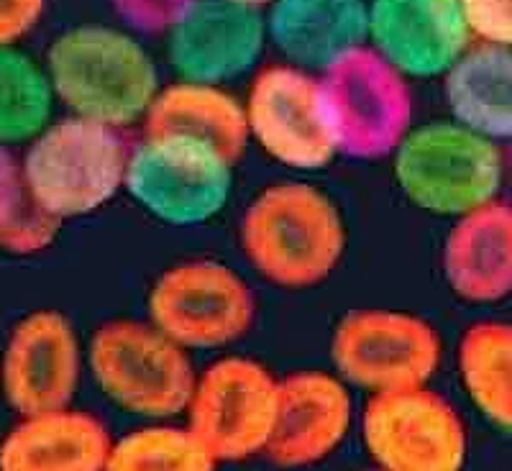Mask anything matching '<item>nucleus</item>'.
Instances as JSON below:
<instances>
[{
    "label": "nucleus",
    "instance_id": "f257e3e1",
    "mask_svg": "<svg viewBox=\"0 0 512 471\" xmlns=\"http://www.w3.org/2000/svg\"><path fill=\"white\" fill-rule=\"evenodd\" d=\"M241 249L264 280L287 290L326 282L346 251L341 210L308 182L259 192L241 218Z\"/></svg>",
    "mask_w": 512,
    "mask_h": 471
},
{
    "label": "nucleus",
    "instance_id": "f03ea898",
    "mask_svg": "<svg viewBox=\"0 0 512 471\" xmlns=\"http://www.w3.org/2000/svg\"><path fill=\"white\" fill-rule=\"evenodd\" d=\"M47 77L54 98L72 116L111 128L146 116L159 93L152 57L134 36L103 24L67 29L47 52Z\"/></svg>",
    "mask_w": 512,
    "mask_h": 471
},
{
    "label": "nucleus",
    "instance_id": "7ed1b4c3",
    "mask_svg": "<svg viewBox=\"0 0 512 471\" xmlns=\"http://www.w3.org/2000/svg\"><path fill=\"white\" fill-rule=\"evenodd\" d=\"M397 187L431 216L459 218L497 200L505 159L495 141L456 121L410 128L392 154Z\"/></svg>",
    "mask_w": 512,
    "mask_h": 471
},
{
    "label": "nucleus",
    "instance_id": "20e7f679",
    "mask_svg": "<svg viewBox=\"0 0 512 471\" xmlns=\"http://www.w3.org/2000/svg\"><path fill=\"white\" fill-rule=\"evenodd\" d=\"M21 164L36 203L64 223L116 198L126 185L128 149L118 128L72 116L34 136Z\"/></svg>",
    "mask_w": 512,
    "mask_h": 471
},
{
    "label": "nucleus",
    "instance_id": "39448f33",
    "mask_svg": "<svg viewBox=\"0 0 512 471\" xmlns=\"http://www.w3.org/2000/svg\"><path fill=\"white\" fill-rule=\"evenodd\" d=\"M320 98L336 154L364 162L392 157L410 131L408 77L367 44L323 70Z\"/></svg>",
    "mask_w": 512,
    "mask_h": 471
},
{
    "label": "nucleus",
    "instance_id": "423d86ee",
    "mask_svg": "<svg viewBox=\"0 0 512 471\" xmlns=\"http://www.w3.org/2000/svg\"><path fill=\"white\" fill-rule=\"evenodd\" d=\"M90 369L116 405L149 418L187 410L195 369L185 349L154 323L118 318L100 326L90 341Z\"/></svg>",
    "mask_w": 512,
    "mask_h": 471
},
{
    "label": "nucleus",
    "instance_id": "0eeeda50",
    "mask_svg": "<svg viewBox=\"0 0 512 471\" xmlns=\"http://www.w3.org/2000/svg\"><path fill=\"white\" fill-rule=\"evenodd\" d=\"M233 164L218 149L185 136H144L128 152L126 190L157 221L200 226L226 208Z\"/></svg>",
    "mask_w": 512,
    "mask_h": 471
},
{
    "label": "nucleus",
    "instance_id": "6e6552de",
    "mask_svg": "<svg viewBox=\"0 0 512 471\" xmlns=\"http://www.w3.org/2000/svg\"><path fill=\"white\" fill-rule=\"evenodd\" d=\"M333 364L364 390L425 387L441 361V338L420 315L402 310H351L331 341Z\"/></svg>",
    "mask_w": 512,
    "mask_h": 471
},
{
    "label": "nucleus",
    "instance_id": "1a4fd4ad",
    "mask_svg": "<svg viewBox=\"0 0 512 471\" xmlns=\"http://www.w3.org/2000/svg\"><path fill=\"white\" fill-rule=\"evenodd\" d=\"M256 318L251 287L221 262H185L154 282L149 323L182 349H218L239 341Z\"/></svg>",
    "mask_w": 512,
    "mask_h": 471
},
{
    "label": "nucleus",
    "instance_id": "9d476101",
    "mask_svg": "<svg viewBox=\"0 0 512 471\" xmlns=\"http://www.w3.org/2000/svg\"><path fill=\"white\" fill-rule=\"evenodd\" d=\"M277 410V379L246 356L210 364L195 382L190 428L216 461H244L267 446Z\"/></svg>",
    "mask_w": 512,
    "mask_h": 471
},
{
    "label": "nucleus",
    "instance_id": "9b49d317",
    "mask_svg": "<svg viewBox=\"0 0 512 471\" xmlns=\"http://www.w3.org/2000/svg\"><path fill=\"white\" fill-rule=\"evenodd\" d=\"M364 441L382 471H461L466 461L464 423L425 387L377 392L364 410Z\"/></svg>",
    "mask_w": 512,
    "mask_h": 471
},
{
    "label": "nucleus",
    "instance_id": "f8f14e48",
    "mask_svg": "<svg viewBox=\"0 0 512 471\" xmlns=\"http://www.w3.org/2000/svg\"><path fill=\"white\" fill-rule=\"evenodd\" d=\"M249 139L290 169H323L333 157L320 80L295 64H272L254 77L244 105Z\"/></svg>",
    "mask_w": 512,
    "mask_h": 471
},
{
    "label": "nucleus",
    "instance_id": "ddd939ff",
    "mask_svg": "<svg viewBox=\"0 0 512 471\" xmlns=\"http://www.w3.org/2000/svg\"><path fill=\"white\" fill-rule=\"evenodd\" d=\"M3 395L21 418L70 405L80 382V341L57 310H34L18 320L3 351Z\"/></svg>",
    "mask_w": 512,
    "mask_h": 471
},
{
    "label": "nucleus",
    "instance_id": "4468645a",
    "mask_svg": "<svg viewBox=\"0 0 512 471\" xmlns=\"http://www.w3.org/2000/svg\"><path fill=\"white\" fill-rule=\"evenodd\" d=\"M367 39L402 77H443L472 44L459 0H369Z\"/></svg>",
    "mask_w": 512,
    "mask_h": 471
},
{
    "label": "nucleus",
    "instance_id": "2eb2a0df",
    "mask_svg": "<svg viewBox=\"0 0 512 471\" xmlns=\"http://www.w3.org/2000/svg\"><path fill=\"white\" fill-rule=\"evenodd\" d=\"M267 26L256 8L233 0H195L167 34L169 64L187 82L221 85L256 64Z\"/></svg>",
    "mask_w": 512,
    "mask_h": 471
},
{
    "label": "nucleus",
    "instance_id": "dca6fc26",
    "mask_svg": "<svg viewBox=\"0 0 512 471\" xmlns=\"http://www.w3.org/2000/svg\"><path fill=\"white\" fill-rule=\"evenodd\" d=\"M351 423L349 392L323 372H297L277 382V410L264 454L272 464L297 469L326 459Z\"/></svg>",
    "mask_w": 512,
    "mask_h": 471
},
{
    "label": "nucleus",
    "instance_id": "f3484780",
    "mask_svg": "<svg viewBox=\"0 0 512 471\" xmlns=\"http://www.w3.org/2000/svg\"><path fill=\"white\" fill-rule=\"evenodd\" d=\"M446 285L469 305H495L512 295V203L492 200L454 218L443 241Z\"/></svg>",
    "mask_w": 512,
    "mask_h": 471
},
{
    "label": "nucleus",
    "instance_id": "a211bd4d",
    "mask_svg": "<svg viewBox=\"0 0 512 471\" xmlns=\"http://www.w3.org/2000/svg\"><path fill=\"white\" fill-rule=\"evenodd\" d=\"M267 36L300 70H328L364 47L367 0H272L264 18Z\"/></svg>",
    "mask_w": 512,
    "mask_h": 471
},
{
    "label": "nucleus",
    "instance_id": "6ab92c4d",
    "mask_svg": "<svg viewBox=\"0 0 512 471\" xmlns=\"http://www.w3.org/2000/svg\"><path fill=\"white\" fill-rule=\"evenodd\" d=\"M111 436L95 415H29L0 443V471H105Z\"/></svg>",
    "mask_w": 512,
    "mask_h": 471
},
{
    "label": "nucleus",
    "instance_id": "aec40b11",
    "mask_svg": "<svg viewBox=\"0 0 512 471\" xmlns=\"http://www.w3.org/2000/svg\"><path fill=\"white\" fill-rule=\"evenodd\" d=\"M451 118L484 139L512 141V47L474 41L443 75Z\"/></svg>",
    "mask_w": 512,
    "mask_h": 471
},
{
    "label": "nucleus",
    "instance_id": "412c9836",
    "mask_svg": "<svg viewBox=\"0 0 512 471\" xmlns=\"http://www.w3.org/2000/svg\"><path fill=\"white\" fill-rule=\"evenodd\" d=\"M146 136H185L213 146L231 164L249 144L244 105L218 85L177 82L159 90L144 116Z\"/></svg>",
    "mask_w": 512,
    "mask_h": 471
},
{
    "label": "nucleus",
    "instance_id": "4be33fe9",
    "mask_svg": "<svg viewBox=\"0 0 512 471\" xmlns=\"http://www.w3.org/2000/svg\"><path fill=\"white\" fill-rule=\"evenodd\" d=\"M459 374L489 420L512 431V323L484 320L461 336Z\"/></svg>",
    "mask_w": 512,
    "mask_h": 471
},
{
    "label": "nucleus",
    "instance_id": "5701e85b",
    "mask_svg": "<svg viewBox=\"0 0 512 471\" xmlns=\"http://www.w3.org/2000/svg\"><path fill=\"white\" fill-rule=\"evenodd\" d=\"M54 90L47 70L24 52L0 47V144L31 141L47 128Z\"/></svg>",
    "mask_w": 512,
    "mask_h": 471
},
{
    "label": "nucleus",
    "instance_id": "b1692460",
    "mask_svg": "<svg viewBox=\"0 0 512 471\" xmlns=\"http://www.w3.org/2000/svg\"><path fill=\"white\" fill-rule=\"evenodd\" d=\"M62 223L41 208L29 190L24 164L0 144V251L31 256L49 249Z\"/></svg>",
    "mask_w": 512,
    "mask_h": 471
},
{
    "label": "nucleus",
    "instance_id": "393cba45",
    "mask_svg": "<svg viewBox=\"0 0 512 471\" xmlns=\"http://www.w3.org/2000/svg\"><path fill=\"white\" fill-rule=\"evenodd\" d=\"M190 428H144L113 443L105 471H216Z\"/></svg>",
    "mask_w": 512,
    "mask_h": 471
},
{
    "label": "nucleus",
    "instance_id": "a878e982",
    "mask_svg": "<svg viewBox=\"0 0 512 471\" xmlns=\"http://www.w3.org/2000/svg\"><path fill=\"white\" fill-rule=\"evenodd\" d=\"M472 41L512 47V0H459Z\"/></svg>",
    "mask_w": 512,
    "mask_h": 471
},
{
    "label": "nucleus",
    "instance_id": "bb28decb",
    "mask_svg": "<svg viewBox=\"0 0 512 471\" xmlns=\"http://www.w3.org/2000/svg\"><path fill=\"white\" fill-rule=\"evenodd\" d=\"M195 0H111L128 29L141 34H169Z\"/></svg>",
    "mask_w": 512,
    "mask_h": 471
},
{
    "label": "nucleus",
    "instance_id": "cd10ccee",
    "mask_svg": "<svg viewBox=\"0 0 512 471\" xmlns=\"http://www.w3.org/2000/svg\"><path fill=\"white\" fill-rule=\"evenodd\" d=\"M47 0H0V47L24 39L44 13Z\"/></svg>",
    "mask_w": 512,
    "mask_h": 471
},
{
    "label": "nucleus",
    "instance_id": "c85d7f7f",
    "mask_svg": "<svg viewBox=\"0 0 512 471\" xmlns=\"http://www.w3.org/2000/svg\"><path fill=\"white\" fill-rule=\"evenodd\" d=\"M233 3H241V6H249V8H256V11H259L262 6H269L272 0H233Z\"/></svg>",
    "mask_w": 512,
    "mask_h": 471
},
{
    "label": "nucleus",
    "instance_id": "c756f323",
    "mask_svg": "<svg viewBox=\"0 0 512 471\" xmlns=\"http://www.w3.org/2000/svg\"><path fill=\"white\" fill-rule=\"evenodd\" d=\"M379 471H382V469H379Z\"/></svg>",
    "mask_w": 512,
    "mask_h": 471
}]
</instances>
